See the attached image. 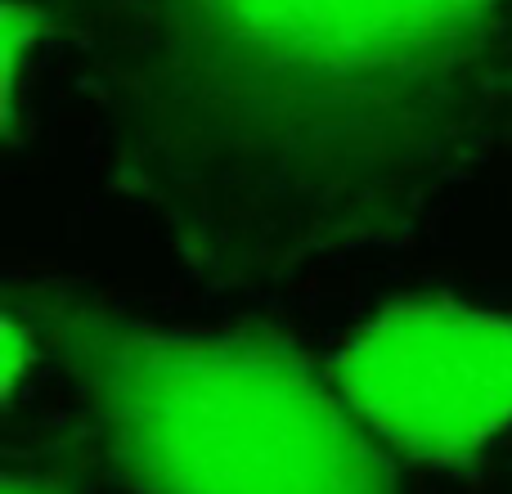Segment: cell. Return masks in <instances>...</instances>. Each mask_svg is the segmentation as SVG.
<instances>
[{"instance_id": "1", "label": "cell", "mask_w": 512, "mask_h": 494, "mask_svg": "<svg viewBox=\"0 0 512 494\" xmlns=\"http://www.w3.org/2000/svg\"><path fill=\"white\" fill-rule=\"evenodd\" d=\"M113 189L270 288L423 234L512 149V0H41Z\"/></svg>"}, {"instance_id": "4", "label": "cell", "mask_w": 512, "mask_h": 494, "mask_svg": "<svg viewBox=\"0 0 512 494\" xmlns=\"http://www.w3.org/2000/svg\"><path fill=\"white\" fill-rule=\"evenodd\" d=\"M5 494H77L63 468H14L5 477Z\"/></svg>"}, {"instance_id": "2", "label": "cell", "mask_w": 512, "mask_h": 494, "mask_svg": "<svg viewBox=\"0 0 512 494\" xmlns=\"http://www.w3.org/2000/svg\"><path fill=\"white\" fill-rule=\"evenodd\" d=\"M14 310L131 494H400L387 445L292 337L162 328L72 283Z\"/></svg>"}, {"instance_id": "3", "label": "cell", "mask_w": 512, "mask_h": 494, "mask_svg": "<svg viewBox=\"0 0 512 494\" xmlns=\"http://www.w3.org/2000/svg\"><path fill=\"white\" fill-rule=\"evenodd\" d=\"M333 373L387 450L459 468L512 427V315L400 301L342 346Z\"/></svg>"}]
</instances>
